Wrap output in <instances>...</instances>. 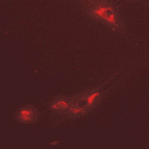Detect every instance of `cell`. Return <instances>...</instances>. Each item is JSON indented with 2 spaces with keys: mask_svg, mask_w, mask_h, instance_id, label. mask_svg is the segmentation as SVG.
I'll use <instances>...</instances> for the list:
<instances>
[{
  "mask_svg": "<svg viewBox=\"0 0 149 149\" xmlns=\"http://www.w3.org/2000/svg\"><path fill=\"white\" fill-rule=\"evenodd\" d=\"M88 19L100 22L129 40L132 38L126 29L120 14L122 3L116 5L111 0H76Z\"/></svg>",
  "mask_w": 149,
  "mask_h": 149,
  "instance_id": "1",
  "label": "cell"
},
{
  "mask_svg": "<svg viewBox=\"0 0 149 149\" xmlns=\"http://www.w3.org/2000/svg\"><path fill=\"white\" fill-rule=\"evenodd\" d=\"M102 96L98 88H92L72 97L71 103L83 107L89 112L96 107Z\"/></svg>",
  "mask_w": 149,
  "mask_h": 149,
  "instance_id": "2",
  "label": "cell"
},
{
  "mask_svg": "<svg viewBox=\"0 0 149 149\" xmlns=\"http://www.w3.org/2000/svg\"><path fill=\"white\" fill-rule=\"evenodd\" d=\"M39 117V112L33 105H23L16 112L17 119L22 123L29 124L36 123Z\"/></svg>",
  "mask_w": 149,
  "mask_h": 149,
  "instance_id": "3",
  "label": "cell"
},
{
  "mask_svg": "<svg viewBox=\"0 0 149 149\" xmlns=\"http://www.w3.org/2000/svg\"><path fill=\"white\" fill-rule=\"evenodd\" d=\"M72 97L60 95L51 101L49 109L58 114H67L71 105Z\"/></svg>",
  "mask_w": 149,
  "mask_h": 149,
  "instance_id": "4",
  "label": "cell"
},
{
  "mask_svg": "<svg viewBox=\"0 0 149 149\" xmlns=\"http://www.w3.org/2000/svg\"><path fill=\"white\" fill-rule=\"evenodd\" d=\"M88 113V111L86 109L71 103V107L66 114L70 118H77L86 115Z\"/></svg>",
  "mask_w": 149,
  "mask_h": 149,
  "instance_id": "5",
  "label": "cell"
}]
</instances>
